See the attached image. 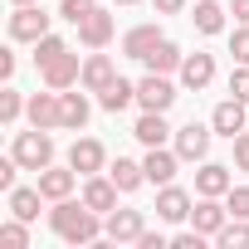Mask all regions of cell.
<instances>
[{"label":"cell","mask_w":249,"mask_h":249,"mask_svg":"<svg viewBox=\"0 0 249 249\" xmlns=\"http://www.w3.org/2000/svg\"><path fill=\"white\" fill-rule=\"evenodd\" d=\"M49 225H54V234L64 239V244H98L103 239V215L93 210V205H83V200H54V210H49Z\"/></svg>","instance_id":"6da1fadb"},{"label":"cell","mask_w":249,"mask_h":249,"mask_svg":"<svg viewBox=\"0 0 249 249\" xmlns=\"http://www.w3.org/2000/svg\"><path fill=\"white\" fill-rule=\"evenodd\" d=\"M10 157H15L25 171H44V166H54V137H49L44 127L15 132V147H10Z\"/></svg>","instance_id":"7a4b0ae2"},{"label":"cell","mask_w":249,"mask_h":249,"mask_svg":"<svg viewBox=\"0 0 249 249\" xmlns=\"http://www.w3.org/2000/svg\"><path fill=\"white\" fill-rule=\"evenodd\" d=\"M25 117H30V127H44V132L64 127V98H59V88L35 93V98L25 103Z\"/></svg>","instance_id":"3957f363"},{"label":"cell","mask_w":249,"mask_h":249,"mask_svg":"<svg viewBox=\"0 0 249 249\" xmlns=\"http://www.w3.org/2000/svg\"><path fill=\"white\" fill-rule=\"evenodd\" d=\"M142 230H147L142 210H112V215H103V239L107 244H137Z\"/></svg>","instance_id":"277c9868"},{"label":"cell","mask_w":249,"mask_h":249,"mask_svg":"<svg viewBox=\"0 0 249 249\" xmlns=\"http://www.w3.org/2000/svg\"><path fill=\"white\" fill-rule=\"evenodd\" d=\"M49 20H54V15H44L39 5H15V15H10V39L35 44V39L49 35Z\"/></svg>","instance_id":"5b68a950"},{"label":"cell","mask_w":249,"mask_h":249,"mask_svg":"<svg viewBox=\"0 0 249 249\" xmlns=\"http://www.w3.org/2000/svg\"><path fill=\"white\" fill-rule=\"evenodd\" d=\"M137 103H142V112H166V107L176 103V83H171L166 73H147V78L137 83Z\"/></svg>","instance_id":"8992f818"},{"label":"cell","mask_w":249,"mask_h":249,"mask_svg":"<svg viewBox=\"0 0 249 249\" xmlns=\"http://www.w3.org/2000/svg\"><path fill=\"white\" fill-rule=\"evenodd\" d=\"M225 220H230V205H220V196H200V200L191 205V225H196L205 239H215V234L225 230Z\"/></svg>","instance_id":"52a82bcc"},{"label":"cell","mask_w":249,"mask_h":249,"mask_svg":"<svg viewBox=\"0 0 249 249\" xmlns=\"http://www.w3.org/2000/svg\"><path fill=\"white\" fill-rule=\"evenodd\" d=\"M39 78H44V88H59V93H64V88H73V83L83 78V64H78V54L64 49L59 59H49V64L39 69Z\"/></svg>","instance_id":"ba28073f"},{"label":"cell","mask_w":249,"mask_h":249,"mask_svg":"<svg viewBox=\"0 0 249 249\" xmlns=\"http://www.w3.org/2000/svg\"><path fill=\"white\" fill-rule=\"evenodd\" d=\"M210 132H215V127L186 122V127L176 132V157H181V161H205V152H210Z\"/></svg>","instance_id":"9c48e42d"},{"label":"cell","mask_w":249,"mask_h":249,"mask_svg":"<svg viewBox=\"0 0 249 249\" xmlns=\"http://www.w3.org/2000/svg\"><path fill=\"white\" fill-rule=\"evenodd\" d=\"M117 196H122V191H117L112 176H88V181H83V205H93L98 215H112V210H117Z\"/></svg>","instance_id":"30bf717a"},{"label":"cell","mask_w":249,"mask_h":249,"mask_svg":"<svg viewBox=\"0 0 249 249\" xmlns=\"http://www.w3.org/2000/svg\"><path fill=\"white\" fill-rule=\"evenodd\" d=\"M103 161H107V152H103V142H93V137H78L73 152H69V166H73L78 176H98Z\"/></svg>","instance_id":"8fae6325"},{"label":"cell","mask_w":249,"mask_h":249,"mask_svg":"<svg viewBox=\"0 0 249 249\" xmlns=\"http://www.w3.org/2000/svg\"><path fill=\"white\" fill-rule=\"evenodd\" d=\"M157 220H166V225L191 220V196H186L181 186H161V191H157Z\"/></svg>","instance_id":"7c38bea8"},{"label":"cell","mask_w":249,"mask_h":249,"mask_svg":"<svg viewBox=\"0 0 249 249\" xmlns=\"http://www.w3.org/2000/svg\"><path fill=\"white\" fill-rule=\"evenodd\" d=\"M244 107H249V103H239V98H225V103L210 112V127H215L220 137H230V142H234V137L244 132Z\"/></svg>","instance_id":"4fadbf2b"},{"label":"cell","mask_w":249,"mask_h":249,"mask_svg":"<svg viewBox=\"0 0 249 249\" xmlns=\"http://www.w3.org/2000/svg\"><path fill=\"white\" fill-rule=\"evenodd\" d=\"M59 98H64V127H69V132H83V127H88V112H93V107H88V88L73 83V88H64Z\"/></svg>","instance_id":"5bb4252c"},{"label":"cell","mask_w":249,"mask_h":249,"mask_svg":"<svg viewBox=\"0 0 249 249\" xmlns=\"http://www.w3.org/2000/svg\"><path fill=\"white\" fill-rule=\"evenodd\" d=\"M176 73H181V88H191V93H200V88H205V83L215 78V59H210V54H186Z\"/></svg>","instance_id":"9a60e30c"},{"label":"cell","mask_w":249,"mask_h":249,"mask_svg":"<svg viewBox=\"0 0 249 249\" xmlns=\"http://www.w3.org/2000/svg\"><path fill=\"white\" fill-rule=\"evenodd\" d=\"M176 166H181V157H176V152H166V147H147L142 171H147V181H152V186H171Z\"/></svg>","instance_id":"2e32d148"},{"label":"cell","mask_w":249,"mask_h":249,"mask_svg":"<svg viewBox=\"0 0 249 249\" xmlns=\"http://www.w3.org/2000/svg\"><path fill=\"white\" fill-rule=\"evenodd\" d=\"M230 186H234L230 166H220V161H200V171H196V196H230Z\"/></svg>","instance_id":"e0dca14e"},{"label":"cell","mask_w":249,"mask_h":249,"mask_svg":"<svg viewBox=\"0 0 249 249\" xmlns=\"http://www.w3.org/2000/svg\"><path fill=\"white\" fill-rule=\"evenodd\" d=\"M161 39H166V35H161L157 25H132L127 35H122V54H127V59H147Z\"/></svg>","instance_id":"ac0fdd59"},{"label":"cell","mask_w":249,"mask_h":249,"mask_svg":"<svg viewBox=\"0 0 249 249\" xmlns=\"http://www.w3.org/2000/svg\"><path fill=\"white\" fill-rule=\"evenodd\" d=\"M73 181H78V171L69 166H44L39 171V191H44V200H64V196H73Z\"/></svg>","instance_id":"d6986e66"},{"label":"cell","mask_w":249,"mask_h":249,"mask_svg":"<svg viewBox=\"0 0 249 249\" xmlns=\"http://www.w3.org/2000/svg\"><path fill=\"white\" fill-rule=\"evenodd\" d=\"M132 137H137L142 147H166V137H171L166 112H142V117H137V127H132Z\"/></svg>","instance_id":"ffe728a7"},{"label":"cell","mask_w":249,"mask_h":249,"mask_svg":"<svg viewBox=\"0 0 249 249\" xmlns=\"http://www.w3.org/2000/svg\"><path fill=\"white\" fill-rule=\"evenodd\" d=\"M112 39V15H103V10H93L83 25H78V44H88V49H103Z\"/></svg>","instance_id":"44dd1931"},{"label":"cell","mask_w":249,"mask_h":249,"mask_svg":"<svg viewBox=\"0 0 249 249\" xmlns=\"http://www.w3.org/2000/svg\"><path fill=\"white\" fill-rule=\"evenodd\" d=\"M112 78H117V69H112V59H107V54H93V59L83 64V78H78V83H83L88 93H103V88H107Z\"/></svg>","instance_id":"7402d4cb"},{"label":"cell","mask_w":249,"mask_h":249,"mask_svg":"<svg viewBox=\"0 0 249 249\" xmlns=\"http://www.w3.org/2000/svg\"><path fill=\"white\" fill-rule=\"evenodd\" d=\"M98 103H103V112H122V107H132V103H137V83L112 78V83L98 93Z\"/></svg>","instance_id":"603a6c76"},{"label":"cell","mask_w":249,"mask_h":249,"mask_svg":"<svg viewBox=\"0 0 249 249\" xmlns=\"http://www.w3.org/2000/svg\"><path fill=\"white\" fill-rule=\"evenodd\" d=\"M39 200H44L39 186H15V191H10V215H20V220H39Z\"/></svg>","instance_id":"cb8c5ba5"},{"label":"cell","mask_w":249,"mask_h":249,"mask_svg":"<svg viewBox=\"0 0 249 249\" xmlns=\"http://www.w3.org/2000/svg\"><path fill=\"white\" fill-rule=\"evenodd\" d=\"M107 176L117 181V191L127 196V191H137L142 181H147V171H142V161H127V157H117L112 166H107Z\"/></svg>","instance_id":"d4e9b609"},{"label":"cell","mask_w":249,"mask_h":249,"mask_svg":"<svg viewBox=\"0 0 249 249\" xmlns=\"http://www.w3.org/2000/svg\"><path fill=\"white\" fill-rule=\"evenodd\" d=\"M181 59H186V54H181L171 39H161V44H157L142 64H147V73H171V69H181Z\"/></svg>","instance_id":"484cf974"},{"label":"cell","mask_w":249,"mask_h":249,"mask_svg":"<svg viewBox=\"0 0 249 249\" xmlns=\"http://www.w3.org/2000/svg\"><path fill=\"white\" fill-rule=\"evenodd\" d=\"M225 15H230L225 5H215V0H200L191 20H196V30H200V35H220V30H225Z\"/></svg>","instance_id":"4316f807"},{"label":"cell","mask_w":249,"mask_h":249,"mask_svg":"<svg viewBox=\"0 0 249 249\" xmlns=\"http://www.w3.org/2000/svg\"><path fill=\"white\" fill-rule=\"evenodd\" d=\"M215 244H220V249H249V220H234V215H230L225 230L215 234Z\"/></svg>","instance_id":"83f0119b"},{"label":"cell","mask_w":249,"mask_h":249,"mask_svg":"<svg viewBox=\"0 0 249 249\" xmlns=\"http://www.w3.org/2000/svg\"><path fill=\"white\" fill-rule=\"evenodd\" d=\"M30 220H10V225H0V244H5V249H30V230H25Z\"/></svg>","instance_id":"f1b7e54d"},{"label":"cell","mask_w":249,"mask_h":249,"mask_svg":"<svg viewBox=\"0 0 249 249\" xmlns=\"http://www.w3.org/2000/svg\"><path fill=\"white\" fill-rule=\"evenodd\" d=\"M64 49H69V44H64L59 35H44V39H35V69H44V64H49V59H59Z\"/></svg>","instance_id":"f546056e"},{"label":"cell","mask_w":249,"mask_h":249,"mask_svg":"<svg viewBox=\"0 0 249 249\" xmlns=\"http://www.w3.org/2000/svg\"><path fill=\"white\" fill-rule=\"evenodd\" d=\"M93 10H98V0H59V15H64L69 25H83Z\"/></svg>","instance_id":"4dcf8cb0"},{"label":"cell","mask_w":249,"mask_h":249,"mask_svg":"<svg viewBox=\"0 0 249 249\" xmlns=\"http://www.w3.org/2000/svg\"><path fill=\"white\" fill-rule=\"evenodd\" d=\"M225 205H230V215H234V220H249V186H230Z\"/></svg>","instance_id":"1f68e13d"},{"label":"cell","mask_w":249,"mask_h":249,"mask_svg":"<svg viewBox=\"0 0 249 249\" xmlns=\"http://www.w3.org/2000/svg\"><path fill=\"white\" fill-rule=\"evenodd\" d=\"M20 112H25L20 93H15V88H5V93H0V122H20Z\"/></svg>","instance_id":"d6a6232c"},{"label":"cell","mask_w":249,"mask_h":249,"mask_svg":"<svg viewBox=\"0 0 249 249\" xmlns=\"http://www.w3.org/2000/svg\"><path fill=\"white\" fill-rule=\"evenodd\" d=\"M230 98H239V103H249V64H239V69L230 73Z\"/></svg>","instance_id":"836d02e7"},{"label":"cell","mask_w":249,"mask_h":249,"mask_svg":"<svg viewBox=\"0 0 249 249\" xmlns=\"http://www.w3.org/2000/svg\"><path fill=\"white\" fill-rule=\"evenodd\" d=\"M230 54H234L239 64H249V25H239V30L230 35Z\"/></svg>","instance_id":"e575fe53"},{"label":"cell","mask_w":249,"mask_h":249,"mask_svg":"<svg viewBox=\"0 0 249 249\" xmlns=\"http://www.w3.org/2000/svg\"><path fill=\"white\" fill-rule=\"evenodd\" d=\"M15 171H25L15 157H5V161H0V191H15Z\"/></svg>","instance_id":"d590c367"},{"label":"cell","mask_w":249,"mask_h":249,"mask_svg":"<svg viewBox=\"0 0 249 249\" xmlns=\"http://www.w3.org/2000/svg\"><path fill=\"white\" fill-rule=\"evenodd\" d=\"M200 244H205V234H200V230H181V234L171 239V249H200Z\"/></svg>","instance_id":"8d00e7d4"},{"label":"cell","mask_w":249,"mask_h":249,"mask_svg":"<svg viewBox=\"0 0 249 249\" xmlns=\"http://www.w3.org/2000/svg\"><path fill=\"white\" fill-rule=\"evenodd\" d=\"M171 239L161 234V230H142V239H137V249H166Z\"/></svg>","instance_id":"74e56055"},{"label":"cell","mask_w":249,"mask_h":249,"mask_svg":"<svg viewBox=\"0 0 249 249\" xmlns=\"http://www.w3.org/2000/svg\"><path fill=\"white\" fill-rule=\"evenodd\" d=\"M234 166H239V171H249V132H239V137H234Z\"/></svg>","instance_id":"f35d334b"},{"label":"cell","mask_w":249,"mask_h":249,"mask_svg":"<svg viewBox=\"0 0 249 249\" xmlns=\"http://www.w3.org/2000/svg\"><path fill=\"white\" fill-rule=\"evenodd\" d=\"M152 5H157L161 15H181V10H186V0H152Z\"/></svg>","instance_id":"ab89813d"},{"label":"cell","mask_w":249,"mask_h":249,"mask_svg":"<svg viewBox=\"0 0 249 249\" xmlns=\"http://www.w3.org/2000/svg\"><path fill=\"white\" fill-rule=\"evenodd\" d=\"M230 15H234L239 25H249V0H230Z\"/></svg>","instance_id":"60d3db41"},{"label":"cell","mask_w":249,"mask_h":249,"mask_svg":"<svg viewBox=\"0 0 249 249\" xmlns=\"http://www.w3.org/2000/svg\"><path fill=\"white\" fill-rule=\"evenodd\" d=\"M10 73H15V54H10V49H0V78H10Z\"/></svg>","instance_id":"b9f144b4"},{"label":"cell","mask_w":249,"mask_h":249,"mask_svg":"<svg viewBox=\"0 0 249 249\" xmlns=\"http://www.w3.org/2000/svg\"><path fill=\"white\" fill-rule=\"evenodd\" d=\"M10 5H35V0H10Z\"/></svg>","instance_id":"7bdbcfd3"},{"label":"cell","mask_w":249,"mask_h":249,"mask_svg":"<svg viewBox=\"0 0 249 249\" xmlns=\"http://www.w3.org/2000/svg\"><path fill=\"white\" fill-rule=\"evenodd\" d=\"M117 5H137V0H117Z\"/></svg>","instance_id":"ee69618b"}]
</instances>
